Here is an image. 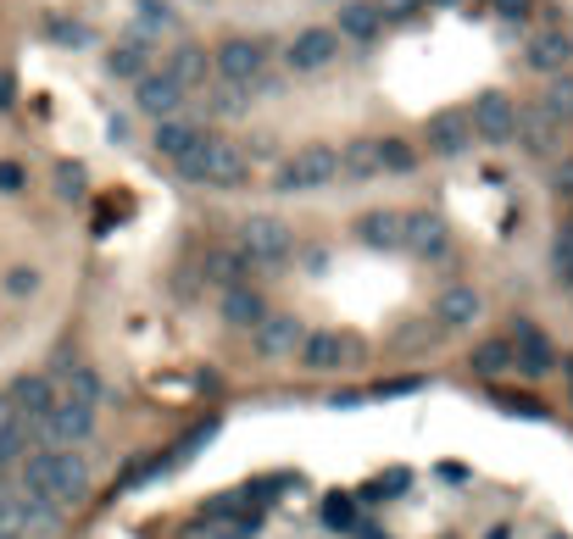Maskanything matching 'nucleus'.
<instances>
[{
	"label": "nucleus",
	"mask_w": 573,
	"mask_h": 539,
	"mask_svg": "<svg viewBox=\"0 0 573 539\" xmlns=\"http://www.w3.org/2000/svg\"><path fill=\"white\" fill-rule=\"evenodd\" d=\"M523 62H530V73H568V62H573V34L568 28H540V34H530V45H523Z\"/></svg>",
	"instance_id": "16"
},
{
	"label": "nucleus",
	"mask_w": 573,
	"mask_h": 539,
	"mask_svg": "<svg viewBox=\"0 0 573 539\" xmlns=\"http://www.w3.org/2000/svg\"><path fill=\"white\" fill-rule=\"evenodd\" d=\"M551 184H557V195H573V156H562L551 167Z\"/></svg>",
	"instance_id": "40"
},
{
	"label": "nucleus",
	"mask_w": 573,
	"mask_h": 539,
	"mask_svg": "<svg viewBox=\"0 0 573 539\" xmlns=\"http://www.w3.org/2000/svg\"><path fill=\"white\" fill-rule=\"evenodd\" d=\"M62 396L67 401H84V406H101V396H107V389H101V373H95V367H62Z\"/></svg>",
	"instance_id": "28"
},
{
	"label": "nucleus",
	"mask_w": 573,
	"mask_h": 539,
	"mask_svg": "<svg viewBox=\"0 0 573 539\" xmlns=\"http://www.w3.org/2000/svg\"><path fill=\"white\" fill-rule=\"evenodd\" d=\"M301 317H290V312H262V323L251 328V339H257V351L262 356H296V346H301Z\"/></svg>",
	"instance_id": "18"
},
{
	"label": "nucleus",
	"mask_w": 573,
	"mask_h": 539,
	"mask_svg": "<svg viewBox=\"0 0 573 539\" xmlns=\"http://www.w3.org/2000/svg\"><path fill=\"white\" fill-rule=\"evenodd\" d=\"M551 539H562V534H551Z\"/></svg>",
	"instance_id": "45"
},
{
	"label": "nucleus",
	"mask_w": 573,
	"mask_h": 539,
	"mask_svg": "<svg viewBox=\"0 0 573 539\" xmlns=\"http://www.w3.org/2000/svg\"><path fill=\"white\" fill-rule=\"evenodd\" d=\"M184 101H189V95L162 73V67H151L146 78H134V106H139V117H178L184 112Z\"/></svg>",
	"instance_id": "13"
},
{
	"label": "nucleus",
	"mask_w": 573,
	"mask_h": 539,
	"mask_svg": "<svg viewBox=\"0 0 573 539\" xmlns=\"http://www.w3.org/2000/svg\"><path fill=\"white\" fill-rule=\"evenodd\" d=\"M334 178H340V151L334 145H301L296 156H284L273 167L278 195H312V189H328Z\"/></svg>",
	"instance_id": "3"
},
{
	"label": "nucleus",
	"mask_w": 573,
	"mask_h": 539,
	"mask_svg": "<svg viewBox=\"0 0 573 539\" xmlns=\"http://www.w3.org/2000/svg\"><path fill=\"white\" fill-rule=\"evenodd\" d=\"M323 523L340 528V534L357 528V501H351V496H328V501H323Z\"/></svg>",
	"instance_id": "36"
},
{
	"label": "nucleus",
	"mask_w": 573,
	"mask_h": 539,
	"mask_svg": "<svg viewBox=\"0 0 573 539\" xmlns=\"http://www.w3.org/2000/svg\"><path fill=\"white\" fill-rule=\"evenodd\" d=\"M0 484H7V467H0Z\"/></svg>",
	"instance_id": "43"
},
{
	"label": "nucleus",
	"mask_w": 573,
	"mask_h": 539,
	"mask_svg": "<svg viewBox=\"0 0 573 539\" xmlns=\"http://www.w3.org/2000/svg\"><path fill=\"white\" fill-rule=\"evenodd\" d=\"M440 7H451V0H440Z\"/></svg>",
	"instance_id": "44"
},
{
	"label": "nucleus",
	"mask_w": 573,
	"mask_h": 539,
	"mask_svg": "<svg viewBox=\"0 0 573 539\" xmlns=\"http://www.w3.org/2000/svg\"><path fill=\"white\" fill-rule=\"evenodd\" d=\"M201 139H207V128H201V123H189V117H162L151 145H157V156L178 162V156H189V151H196Z\"/></svg>",
	"instance_id": "22"
},
{
	"label": "nucleus",
	"mask_w": 573,
	"mask_h": 539,
	"mask_svg": "<svg viewBox=\"0 0 573 539\" xmlns=\"http://www.w3.org/2000/svg\"><path fill=\"white\" fill-rule=\"evenodd\" d=\"M84 184H89V173L78 162H57V195H62V201H78Z\"/></svg>",
	"instance_id": "37"
},
{
	"label": "nucleus",
	"mask_w": 573,
	"mask_h": 539,
	"mask_svg": "<svg viewBox=\"0 0 573 539\" xmlns=\"http://www.w3.org/2000/svg\"><path fill=\"white\" fill-rule=\"evenodd\" d=\"M540 112L557 123H573V73H551V84L540 95Z\"/></svg>",
	"instance_id": "30"
},
{
	"label": "nucleus",
	"mask_w": 573,
	"mask_h": 539,
	"mask_svg": "<svg viewBox=\"0 0 573 539\" xmlns=\"http://www.w3.org/2000/svg\"><path fill=\"white\" fill-rule=\"evenodd\" d=\"M7 401L17 406V417H28V423L39 428L45 412L57 406V378H51V373H23V378L7 384Z\"/></svg>",
	"instance_id": "15"
},
{
	"label": "nucleus",
	"mask_w": 573,
	"mask_h": 539,
	"mask_svg": "<svg viewBox=\"0 0 573 539\" xmlns=\"http://www.w3.org/2000/svg\"><path fill=\"white\" fill-rule=\"evenodd\" d=\"M479 317H485V296L473 284H446L440 296H435V323L446 334H462V328H473Z\"/></svg>",
	"instance_id": "14"
},
{
	"label": "nucleus",
	"mask_w": 573,
	"mask_h": 539,
	"mask_svg": "<svg viewBox=\"0 0 573 539\" xmlns=\"http://www.w3.org/2000/svg\"><path fill=\"white\" fill-rule=\"evenodd\" d=\"M473 373H479V378L512 373V346H507V339H479V346H473Z\"/></svg>",
	"instance_id": "29"
},
{
	"label": "nucleus",
	"mask_w": 573,
	"mask_h": 539,
	"mask_svg": "<svg viewBox=\"0 0 573 539\" xmlns=\"http://www.w3.org/2000/svg\"><path fill=\"white\" fill-rule=\"evenodd\" d=\"M446 234H451V228H446V217H435V212H401V251H412V256H423V262H440V256L451 251Z\"/></svg>",
	"instance_id": "11"
},
{
	"label": "nucleus",
	"mask_w": 573,
	"mask_h": 539,
	"mask_svg": "<svg viewBox=\"0 0 573 539\" xmlns=\"http://www.w3.org/2000/svg\"><path fill=\"white\" fill-rule=\"evenodd\" d=\"M507 346H512V373H523V378H551L562 367L557 346L546 339V328L530 323V317H518V328L507 334Z\"/></svg>",
	"instance_id": "7"
},
{
	"label": "nucleus",
	"mask_w": 573,
	"mask_h": 539,
	"mask_svg": "<svg viewBox=\"0 0 573 539\" xmlns=\"http://www.w3.org/2000/svg\"><path fill=\"white\" fill-rule=\"evenodd\" d=\"M262 73H267V39L234 34L212 51V78H223V84H257Z\"/></svg>",
	"instance_id": "5"
},
{
	"label": "nucleus",
	"mask_w": 573,
	"mask_h": 539,
	"mask_svg": "<svg viewBox=\"0 0 573 539\" xmlns=\"http://www.w3.org/2000/svg\"><path fill=\"white\" fill-rule=\"evenodd\" d=\"M468 123H473V139H485V145H507L512 128H518V101L501 89H485V95H473V106H468Z\"/></svg>",
	"instance_id": "9"
},
{
	"label": "nucleus",
	"mask_w": 573,
	"mask_h": 539,
	"mask_svg": "<svg viewBox=\"0 0 573 539\" xmlns=\"http://www.w3.org/2000/svg\"><path fill=\"white\" fill-rule=\"evenodd\" d=\"M362 356V346L351 334H340V328H307L301 334V346H296V362L307 367V373H340L346 362H357Z\"/></svg>",
	"instance_id": "6"
},
{
	"label": "nucleus",
	"mask_w": 573,
	"mask_h": 539,
	"mask_svg": "<svg viewBox=\"0 0 573 539\" xmlns=\"http://www.w3.org/2000/svg\"><path fill=\"white\" fill-rule=\"evenodd\" d=\"M45 39L67 45V51H84V45H95V28L78 23V17H45Z\"/></svg>",
	"instance_id": "31"
},
{
	"label": "nucleus",
	"mask_w": 573,
	"mask_h": 539,
	"mask_svg": "<svg viewBox=\"0 0 573 539\" xmlns=\"http://www.w3.org/2000/svg\"><path fill=\"white\" fill-rule=\"evenodd\" d=\"M551 273H557V284L573 289V228H562L557 245H551Z\"/></svg>",
	"instance_id": "35"
},
{
	"label": "nucleus",
	"mask_w": 573,
	"mask_h": 539,
	"mask_svg": "<svg viewBox=\"0 0 573 539\" xmlns=\"http://www.w3.org/2000/svg\"><path fill=\"white\" fill-rule=\"evenodd\" d=\"M234 251L246 256V267H278V262H290V251H296V228L284 217H246Z\"/></svg>",
	"instance_id": "4"
},
{
	"label": "nucleus",
	"mask_w": 573,
	"mask_h": 539,
	"mask_svg": "<svg viewBox=\"0 0 573 539\" xmlns=\"http://www.w3.org/2000/svg\"><path fill=\"white\" fill-rule=\"evenodd\" d=\"M423 145H428V156H440V162L462 156L468 145H473V123H468V112H457V106L435 112V117L423 123Z\"/></svg>",
	"instance_id": "12"
},
{
	"label": "nucleus",
	"mask_w": 573,
	"mask_h": 539,
	"mask_svg": "<svg viewBox=\"0 0 573 539\" xmlns=\"http://www.w3.org/2000/svg\"><path fill=\"white\" fill-rule=\"evenodd\" d=\"M151 67H157V39L134 34V28L107 51V73H112V78H128V84H134V78H146Z\"/></svg>",
	"instance_id": "17"
},
{
	"label": "nucleus",
	"mask_w": 573,
	"mask_h": 539,
	"mask_svg": "<svg viewBox=\"0 0 573 539\" xmlns=\"http://www.w3.org/2000/svg\"><path fill=\"white\" fill-rule=\"evenodd\" d=\"M89 434H95V406L67 401V396H57V406L45 412V423H39V439H45V446H84Z\"/></svg>",
	"instance_id": "10"
},
{
	"label": "nucleus",
	"mask_w": 573,
	"mask_h": 539,
	"mask_svg": "<svg viewBox=\"0 0 573 539\" xmlns=\"http://www.w3.org/2000/svg\"><path fill=\"white\" fill-rule=\"evenodd\" d=\"M162 73L184 89V95H196L212 84V51H201V45H178V51L162 62Z\"/></svg>",
	"instance_id": "19"
},
{
	"label": "nucleus",
	"mask_w": 573,
	"mask_h": 539,
	"mask_svg": "<svg viewBox=\"0 0 573 539\" xmlns=\"http://www.w3.org/2000/svg\"><path fill=\"white\" fill-rule=\"evenodd\" d=\"M178 28H184V17L167 7V0H134V34L157 39V34H178Z\"/></svg>",
	"instance_id": "26"
},
{
	"label": "nucleus",
	"mask_w": 573,
	"mask_h": 539,
	"mask_svg": "<svg viewBox=\"0 0 573 539\" xmlns=\"http://www.w3.org/2000/svg\"><path fill=\"white\" fill-rule=\"evenodd\" d=\"M485 539H512V528H507V523H496V528H490Z\"/></svg>",
	"instance_id": "42"
},
{
	"label": "nucleus",
	"mask_w": 573,
	"mask_h": 539,
	"mask_svg": "<svg viewBox=\"0 0 573 539\" xmlns=\"http://www.w3.org/2000/svg\"><path fill=\"white\" fill-rule=\"evenodd\" d=\"M201 278H207L212 289H234V284L251 278V267H246L240 251H207V256H201Z\"/></svg>",
	"instance_id": "25"
},
{
	"label": "nucleus",
	"mask_w": 573,
	"mask_h": 539,
	"mask_svg": "<svg viewBox=\"0 0 573 539\" xmlns=\"http://www.w3.org/2000/svg\"><path fill=\"white\" fill-rule=\"evenodd\" d=\"M12 473H17V484L28 489V496H45L57 512L89 501V484H95L89 456H78V446H45V439H39V446H34Z\"/></svg>",
	"instance_id": "1"
},
{
	"label": "nucleus",
	"mask_w": 573,
	"mask_h": 539,
	"mask_svg": "<svg viewBox=\"0 0 573 539\" xmlns=\"http://www.w3.org/2000/svg\"><path fill=\"white\" fill-rule=\"evenodd\" d=\"M418 167V151H412V145L407 139H378V173H412Z\"/></svg>",
	"instance_id": "33"
},
{
	"label": "nucleus",
	"mask_w": 573,
	"mask_h": 539,
	"mask_svg": "<svg viewBox=\"0 0 573 539\" xmlns=\"http://www.w3.org/2000/svg\"><path fill=\"white\" fill-rule=\"evenodd\" d=\"M490 7H496V17L512 23V28H523V23L535 17V0H490Z\"/></svg>",
	"instance_id": "38"
},
{
	"label": "nucleus",
	"mask_w": 573,
	"mask_h": 539,
	"mask_svg": "<svg viewBox=\"0 0 573 539\" xmlns=\"http://www.w3.org/2000/svg\"><path fill=\"white\" fill-rule=\"evenodd\" d=\"M351 234L368 245V251H401V212L396 206H373V212L357 217Z\"/></svg>",
	"instance_id": "21"
},
{
	"label": "nucleus",
	"mask_w": 573,
	"mask_h": 539,
	"mask_svg": "<svg viewBox=\"0 0 573 539\" xmlns=\"http://www.w3.org/2000/svg\"><path fill=\"white\" fill-rule=\"evenodd\" d=\"M378 28H385V7H378V0H346V7H340V23H334V34H340V39H357V45H368Z\"/></svg>",
	"instance_id": "23"
},
{
	"label": "nucleus",
	"mask_w": 573,
	"mask_h": 539,
	"mask_svg": "<svg viewBox=\"0 0 573 539\" xmlns=\"http://www.w3.org/2000/svg\"><path fill=\"white\" fill-rule=\"evenodd\" d=\"M173 167H178L184 184H196V189H223L228 195V189H246L251 184V156L234 139H217V134H207L196 151L178 156Z\"/></svg>",
	"instance_id": "2"
},
{
	"label": "nucleus",
	"mask_w": 573,
	"mask_h": 539,
	"mask_svg": "<svg viewBox=\"0 0 573 539\" xmlns=\"http://www.w3.org/2000/svg\"><path fill=\"white\" fill-rule=\"evenodd\" d=\"M39 284H45V273L28 267V262H17V267H7V278H0V296L28 301V296H39Z\"/></svg>",
	"instance_id": "32"
},
{
	"label": "nucleus",
	"mask_w": 573,
	"mask_h": 539,
	"mask_svg": "<svg viewBox=\"0 0 573 539\" xmlns=\"http://www.w3.org/2000/svg\"><path fill=\"white\" fill-rule=\"evenodd\" d=\"M12 106H17V78L0 67V112H12Z\"/></svg>",
	"instance_id": "41"
},
{
	"label": "nucleus",
	"mask_w": 573,
	"mask_h": 539,
	"mask_svg": "<svg viewBox=\"0 0 573 539\" xmlns=\"http://www.w3.org/2000/svg\"><path fill=\"white\" fill-rule=\"evenodd\" d=\"M512 139H518L530 156H557V145H562V123H557V117H546L540 106H530V112H518Z\"/></svg>",
	"instance_id": "20"
},
{
	"label": "nucleus",
	"mask_w": 573,
	"mask_h": 539,
	"mask_svg": "<svg viewBox=\"0 0 573 539\" xmlns=\"http://www.w3.org/2000/svg\"><path fill=\"white\" fill-rule=\"evenodd\" d=\"M262 312H267V301H262V289H251V278H246V284H234V289H223V323H234V328H257Z\"/></svg>",
	"instance_id": "24"
},
{
	"label": "nucleus",
	"mask_w": 573,
	"mask_h": 539,
	"mask_svg": "<svg viewBox=\"0 0 573 539\" xmlns=\"http://www.w3.org/2000/svg\"><path fill=\"white\" fill-rule=\"evenodd\" d=\"M212 434H217V417H207V423H196V428H189V434L178 439V451H173L167 473H173V467H184V462H196V451L207 446V439H212Z\"/></svg>",
	"instance_id": "34"
},
{
	"label": "nucleus",
	"mask_w": 573,
	"mask_h": 539,
	"mask_svg": "<svg viewBox=\"0 0 573 539\" xmlns=\"http://www.w3.org/2000/svg\"><path fill=\"white\" fill-rule=\"evenodd\" d=\"M340 178H378V139H351L340 145Z\"/></svg>",
	"instance_id": "27"
},
{
	"label": "nucleus",
	"mask_w": 573,
	"mask_h": 539,
	"mask_svg": "<svg viewBox=\"0 0 573 539\" xmlns=\"http://www.w3.org/2000/svg\"><path fill=\"white\" fill-rule=\"evenodd\" d=\"M28 189V167L12 162V156H0V195H23Z\"/></svg>",
	"instance_id": "39"
},
{
	"label": "nucleus",
	"mask_w": 573,
	"mask_h": 539,
	"mask_svg": "<svg viewBox=\"0 0 573 539\" xmlns=\"http://www.w3.org/2000/svg\"><path fill=\"white\" fill-rule=\"evenodd\" d=\"M340 34H334V28H323V23H312V28H301L290 45H284V67H290V73H323V67H334V62H340Z\"/></svg>",
	"instance_id": "8"
}]
</instances>
